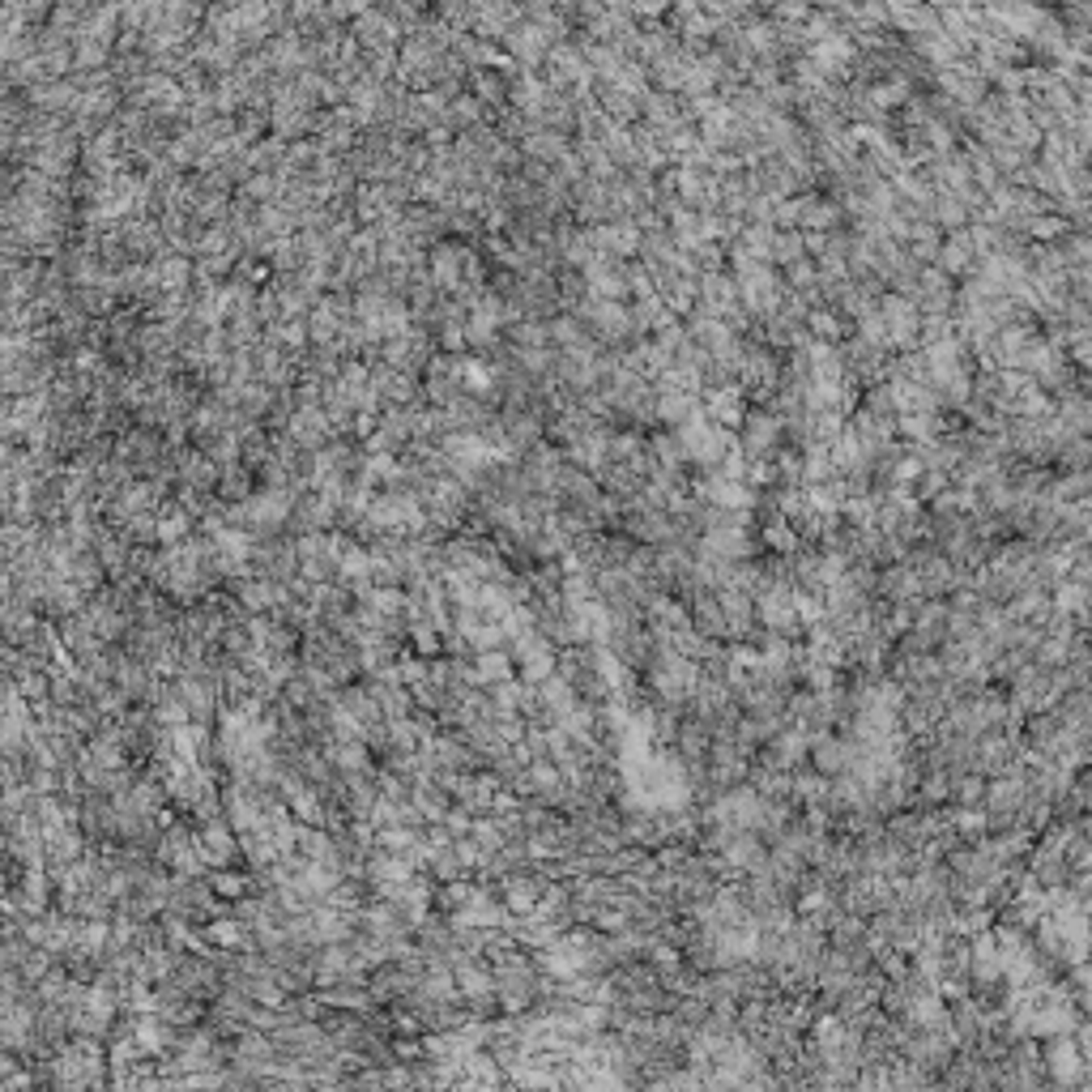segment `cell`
<instances>
[{
	"label": "cell",
	"mask_w": 1092,
	"mask_h": 1092,
	"mask_svg": "<svg viewBox=\"0 0 1092 1092\" xmlns=\"http://www.w3.org/2000/svg\"><path fill=\"white\" fill-rule=\"evenodd\" d=\"M803 231H777L772 235V248H769V265L772 269H786L794 260H803Z\"/></svg>",
	"instance_id": "obj_1"
}]
</instances>
